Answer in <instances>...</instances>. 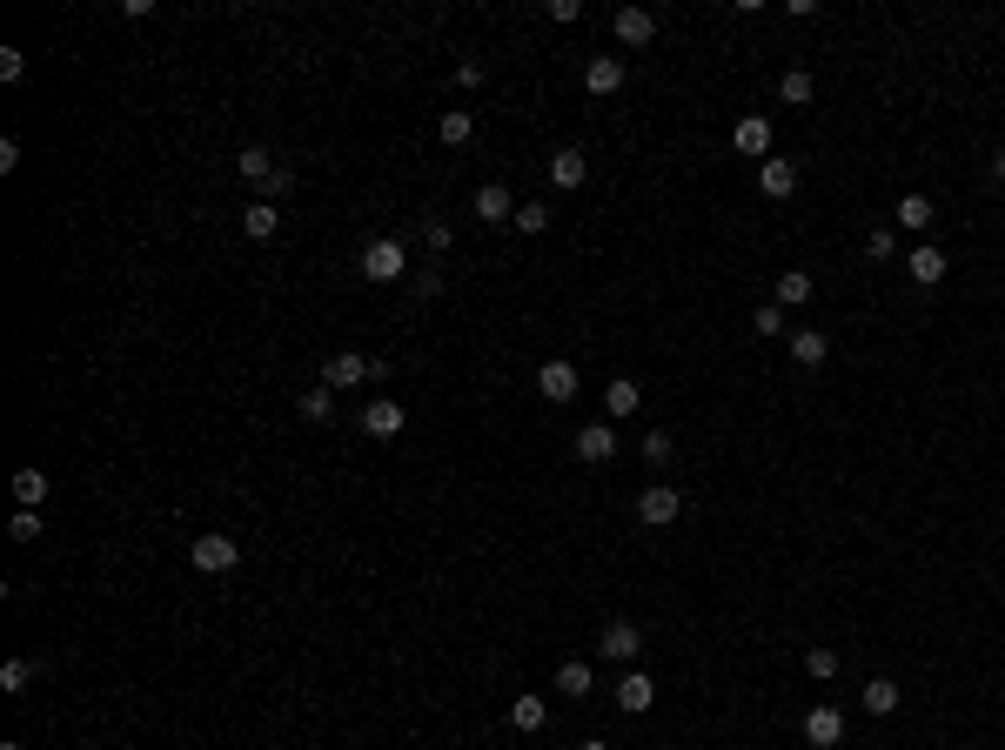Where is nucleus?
<instances>
[{
	"mask_svg": "<svg viewBox=\"0 0 1005 750\" xmlns=\"http://www.w3.org/2000/svg\"><path fill=\"white\" fill-rule=\"evenodd\" d=\"M14 503H21V509H41V503H47V476H41L34 463L14 469Z\"/></svg>",
	"mask_w": 1005,
	"mask_h": 750,
	"instance_id": "nucleus-27",
	"label": "nucleus"
},
{
	"mask_svg": "<svg viewBox=\"0 0 1005 750\" xmlns=\"http://www.w3.org/2000/svg\"><path fill=\"white\" fill-rule=\"evenodd\" d=\"M0 750H21V744H0Z\"/></svg>",
	"mask_w": 1005,
	"mask_h": 750,
	"instance_id": "nucleus-44",
	"label": "nucleus"
},
{
	"mask_svg": "<svg viewBox=\"0 0 1005 750\" xmlns=\"http://www.w3.org/2000/svg\"><path fill=\"white\" fill-rule=\"evenodd\" d=\"M550 181H557V188H583V181H590V161H583L577 148H557V155H550Z\"/></svg>",
	"mask_w": 1005,
	"mask_h": 750,
	"instance_id": "nucleus-22",
	"label": "nucleus"
},
{
	"mask_svg": "<svg viewBox=\"0 0 1005 750\" xmlns=\"http://www.w3.org/2000/svg\"><path fill=\"white\" fill-rule=\"evenodd\" d=\"M637 402H644V382H637V375H617V382L603 389V409H610V422L637 416Z\"/></svg>",
	"mask_w": 1005,
	"mask_h": 750,
	"instance_id": "nucleus-16",
	"label": "nucleus"
},
{
	"mask_svg": "<svg viewBox=\"0 0 1005 750\" xmlns=\"http://www.w3.org/2000/svg\"><path fill=\"white\" fill-rule=\"evenodd\" d=\"M992 181H1005V148H999V155H992Z\"/></svg>",
	"mask_w": 1005,
	"mask_h": 750,
	"instance_id": "nucleus-42",
	"label": "nucleus"
},
{
	"mask_svg": "<svg viewBox=\"0 0 1005 750\" xmlns=\"http://www.w3.org/2000/svg\"><path fill=\"white\" fill-rule=\"evenodd\" d=\"M436 134H443V141H449V148H463V141H469V134H476V114H469V108H449V114H443V121H436Z\"/></svg>",
	"mask_w": 1005,
	"mask_h": 750,
	"instance_id": "nucleus-30",
	"label": "nucleus"
},
{
	"mask_svg": "<svg viewBox=\"0 0 1005 750\" xmlns=\"http://www.w3.org/2000/svg\"><path fill=\"white\" fill-rule=\"evenodd\" d=\"M295 409H302V422H335V389H322V382H315V389H302V402H295Z\"/></svg>",
	"mask_w": 1005,
	"mask_h": 750,
	"instance_id": "nucleus-28",
	"label": "nucleus"
},
{
	"mask_svg": "<svg viewBox=\"0 0 1005 750\" xmlns=\"http://www.w3.org/2000/svg\"><path fill=\"white\" fill-rule=\"evenodd\" d=\"M188 563H195L201 576H228L242 563V543H235V536H195V543H188Z\"/></svg>",
	"mask_w": 1005,
	"mask_h": 750,
	"instance_id": "nucleus-2",
	"label": "nucleus"
},
{
	"mask_svg": "<svg viewBox=\"0 0 1005 750\" xmlns=\"http://www.w3.org/2000/svg\"><path fill=\"white\" fill-rule=\"evenodd\" d=\"M469 215H476V221H516V195L503 188V181H483L476 201H469Z\"/></svg>",
	"mask_w": 1005,
	"mask_h": 750,
	"instance_id": "nucleus-10",
	"label": "nucleus"
},
{
	"mask_svg": "<svg viewBox=\"0 0 1005 750\" xmlns=\"http://www.w3.org/2000/svg\"><path fill=\"white\" fill-rule=\"evenodd\" d=\"M811 295H818V282H811V275H804V268H784L778 282H771V302H778L784 315H791V309H804V302H811Z\"/></svg>",
	"mask_w": 1005,
	"mask_h": 750,
	"instance_id": "nucleus-13",
	"label": "nucleus"
},
{
	"mask_svg": "<svg viewBox=\"0 0 1005 750\" xmlns=\"http://www.w3.org/2000/svg\"><path fill=\"white\" fill-rule=\"evenodd\" d=\"M751 329H758V335H784V329H791V315H784L778 302H764V309L751 315Z\"/></svg>",
	"mask_w": 1005,
	"mask_h": 750,
	"instance_id": "nucleus-34",
	"label": "nucleus"
},
{
	"mask_svg": "<svg viewBox=\"0 0 1005 750\" xmlns=\"http://www.w3.org/2000/svg\"><path fill=\"white\" fill-rule=\"evenodd\" d=\"M34 677H41V663H27V657L0 663V690H7V697H14V690H27V684H34Z\"/></svg>",
	"mask_w": 1005,
	"mask_h": 750,
	"instance_id": "nucleus-31",
	"label": "nucleus"
},
{
	"mask_svg": "<svg viewBox=\"0 0 1005 750\" xmlns=\"http://www.w3.org/2000/svg\"><path fill=\"white\" fill-rule=\"evenodd\" d=\"M369 375H382V362H369V355H356V349H335L329 362H322V389H362Z\"/></svg>",
	"mask_w": 1005,
	"mask_h": 750,
	"instance_id": "nucleus-3",
	"label": "nucleus"
},
{
	"mask_svg": "<svg viewBox=\"0 0 1005 750\" xmlns=\"http://www.w3.org/2000/svg\"><path fill=\"white\" fill-rule=\"evenodd\" d=\"M536 389H543V402H577V389H583L577 362H563V355H550V362L536 369Z\"/></svg>",
	"mask_w": 1005,
	"mask_h": 750,
	"instance_id": "nucleus-5",
	"label": "nucleus"
},
{
	"mask_svg": "<svg viewBox=\"0 0 1005 750\" xmlns=\"http://www.w3.org/2000/svg\"><path fill=\"white\" fill-rule=\"evenodd\" d=\"M402 422H409V416H402V402L382 396V402H369V409H362V436H369V442H396Z\"/></svg>",
	"mask_w": 1005,
	"mask_h": 750,
	"instance_id": "nucleus-8",
	"label": "nucleus"
},
{
	"mask_svg": "<svg viewBox=\"0 0 1005 750\" xmlns=\"http://www.w3.org/2000/svg\"><path fill=\"white\" fill-rule=\"evenodd\" d=\"M650 704H657V684H650L644 670H624V684H617V710H624V717H644Z\"/></svg>",
	"mask_w": 1005,
	"mask_h": 750,
	"instance_id": "nucleus-14",
	"label": "nucleus"
},
{
	"mask_svg": "<svg viewBox=\"0 0 1005 750\" xmlns=\"http://www.w3.org/2000/svg\"><path fill=\"white\" fill-rule=\"evenodd\" d=\"M905 275H912L918 288H938V282H945V248H938V242H918L912 255H905Z\"/></svg>",
	"mask_w": 1005,
	"mask_h": 750,
	"instance_id": "nucleus-11",
	"label": "nucleus"
},
{
	"mask_svg": "<svg viewBox=\"0 0 1005 750\" xmlns=\"http://www.w3.org/2000/svg\"><path fill=\"white\" fill-rule=\"evenodd\" d=\"M27 61H21V47H0V81H21Z\"/></svg>",
	"mask_w": 1005,
	"mask_h": 750,
	"instance_id": "nucleus-39",
	"label": "nucleus"
},
{
	"mask_svg": "<svg viewBox=\"0 0 1005 750\" xmlns=\"http://www.w3.org/2000/svg\"><path fill=\"white\" fill-rule=\"evenodd\" d=\"M677 516H684V489L650 483L644 496H637V523H650V530H664V523H677Z\"/></svg>",
	"mask_w": 1005,
	"mask_h": 750,
	"instance_id": "nucleus-4",
	"label": "nucleus"
},
{
	"mask_svg": "<svg viewBox=\"0 0 1005 750\" xmlns=\"http://www.w3.org/2000/svg\"><path fill=\"white\" fill-rule=\"evenodd\" d=\"M758 188H764L771 201L798 195V161H764V168H758Z\"/></svg>",
	"mask_w": 1005,
	"mask_h": 750,
	"instance_id": "nucleus-20",
	"label": "nucleus"
},
{
	"mask_svg": "<svg viewBox=\"0 0 1005 750\" xmlns=\"http://www.w3.org/2000/svg\"><path fill=\"white\" fill-rule=\"evenodd\" d=\"M825 355H831V342L818 329H791V362L798 369H825Z\"/></svg>",
	"mask_w": 1005,
	"mask_h": 750,
	"instance_id": "nucleus-21",
	"label": "nucleus"
},
{
	"mask_svg": "<svg viewBox=\"0 0 1005 750\" xmlns=\"http://www.w3.org/2000/svg\"><path fill=\"white\" fill-rule=\"evenodd\" d=\"M617 456V422H583L577 429V463H610Z\"/></svg>",
	"mask_w": 1005,
	"mask_h": 750,
	"instance_id": "nucleus-9",
	"label": "nucleus"
},
{
	"mask_svg": "<svg viewBox=\"0 0 1005 750\" xmlns=\"http://www.w3.org/2000/svg\"><path fill=\"white\" fill-rule=\"evenodd\" d=\"M583 88L590 94H617L624 88V61H617V54H597V61L583 67Z\"/></svg>",
	"mask_w": 1005,
	"mask_h": 750,
	"instance_id": "nucleus-19",
	"label": "nucleus"
},
{
	"mask_svg": "<svg viewBox=\"0 0 1005 750\" xmlns=\"http://www.w3.org/2000/svg\"><path fill=\"white\" fill-rule=\"evenodd\" d=\"M670 456H677V436H670V429H650V436H644V463H657V469H664Z\"/></svg>",
	"mask_w": 1005,
	"mask_h": 750,
	"instance_id": "nucleus-32",
	"label": "nucleus"
},
{
	"mask_svg": "<svg viewBox=\"0 0 1005 750\" xmlns=\"http://www.w3.org/2000/svg\"><path fill=\"white\" fill-rule=\"evenodd\" d=\"M550 21L570 27V21H583V7H577V0H550Z\"/></svg>",
	"mask_w": 1005,
	"mask_h": 750,
	"instance_id": "nucleus-40",
	"label": "nucleus"
},
{
	"mask_svg": "<svg viewBox=\"0 0 1005 750\" xmlns=\"http://www.w3.org/2000/svg\"><path fill=\"white\" fill-rule=\"evenodd\" d=\"M577 750H610V744H597V737H590V744H577Z\"/></svg>",
	"mask_w": 1005,
	"mask_h": 750,
	"instance_id": "nucleus-43",
	"label": "nucleus"
},
{
	"mask_svg": "<svg viewBox=\"0 0 1005 750\" xmlns=\"http://www.w3.org/2000/svg\"><path fill=\"white\" fill-rule=\"evenodd\" d=\"M235 168H242L248 188H275V175H282V161L268 155V148H242V161H235Z\"/></svg>",
	"mask_w": 1005,
	"mask_h": 750,
	"instance_id": "nucleus-17",
	"label": "nucleus"
},
{
	"mask_svg": "<svg viewBox=\"0 0 1005 750\" xmlns=\"http://www.w3.org/2000/svg\"><path fill=\"white\" fill-rule=\"evenodd\" d=\"M275 228H282V208H275L268 195H255V201L242 208V235H248V242H268Z\"/></svg>",
	"mask_w": 1005,
	"mask_h": 750,
	"instance_id": "nucleus-15",
	"label": "nucleus"
},
{
	"mask_svg": "<svg viewBox=\"0 0 1005 750\" xmlns=\"http://www.w3.org/2000/svg\"><path fill=\"white\" fill-rule=\"evenodd\" d=\"M865 255H871V262H892V255H898V235H892V228H871V235H865Z\"/></svg>",
	"mask_w": 1005,
	"mask_h": 750,
	"instance_id": "nucleus-35",
	"label": "nucleus"
},
{
	"mask_svg": "<svg viewBox=\"0 0 1005 750\" xmlns=\"http://www.w3.org/2000/svg\"><path fill=\"white\" fill-rule=\"evenodd\" d=\"M416 295H423V302H429V295H443V268H423V275H416Z\"/></svg>",
	"mask_w": 1005,
	"mask_h": 750,
	"instance_id": "nucleus-41",
	"label": "nucleus"
},
{
	"mask_svg": "<svg viewBox=\"0 0 1005 750\" xmlns=\"http://www.w3.org/2000/svg\"><path fill=\"white\" fill-rule=\"evenodd\" d=\"M932 221H938V208H932L925 195H898V228H912V235H925Z\"/></svg>",
	"mask_w": 1005,
	"mask_h": 750,
	"instance_id": "nucleus-26",
	"label": "nucleus"
},
{
	"mask_svg": "<svg viewBox=\"0 0 1005 750\" xmlns=\"http://www.w3.org/2000/svg\"><path fill=\"white\" fill-rule=\"evenodd\" d=\"M516 228H523V235H543V228H550V208H543V201H516Z\"/></svg>",
	"mask_w": 1005,
	"mask_h": 750,
	"instance_id": "nucleus-33",
	"label": "nucleus"
},
{
	"mask_svg": "<svg viewBox=\"0 0 1005 750\" xmlns=\"http://www.w3.org/2000/svg\"><path fill=\"white\" fill-rule=\"evenodd\" d=\"M402 268H409V248L396 235H376L362 248V282H402Z\"/></svg>",
	"mask_w": 1005,
	"mask_h": 750,
	"instance_id": "nucleus-1",
	"label": "nucleus"
},
{
	"mask_svg": "<svg viewBox=\"0 0 1005 750\" xmlns=\"http://www.w3.org/2000/svg\"><path fill=\"white\" fill-rule=\"evenodd\" d=\"M423 242H429V248H436V255H443V248H449V242H456V228H449V221H443V215H429V221H423Z\"/></svg>",
	"mask_w": 1005,
	"mask_h": 750,
	"instance_id": "nucleus-37",
	"label": "nucleus"
},
{
	"mask_svg": "<svg viewBox=\"0 0 1005 750\" xmlns=\"http://www.w3.org/2000/svg\"><path fill=\"white\" fill-rule=\"evenodd\" d=\"M510 724L523 730V737H536V730L550 724V704H543V697H510Z\"/></svg>",
	"mask_w": 1005,
	"mask_h": 750,
	"instance_id": "nucleus-23",
	"label": "nucleus"
},
{
	"mask_svg": "<svg viewBox=\"0 0 1005 750\" xmlns=\"http://www.w3.org/2000/svg\"><path fill=\"white\" fill-rule=\"evenodd\" d=\"M610 27H617V41H624V47H650V34H657V21H650L644 7H617V21H610Z\"/></svg>",
	"mask_w": 1005,
	"mask_h": 750,
	"instance_id": "nucleus-18",
	"label": "nucleus"
},
{
	"mask_svg": "<svg viewBox=\"0 0 1005 750\" xmlns=\"http://www.w3.org/2000/svg\"><path fill=\"white\" fill-rule=\"evenodd\" d=\"M597 650H603V657H610V663H637V650H644V630H637V623H624V617H617V623H603Z\"/></svg>",
	"mask_w": 1005,
	"mask_h": 750,
	"instance_id": "nucleus-7",
	"label": "nucleus"
},
{
	"mask_svg": "<svg viewBox=\"0 0 1005 750\" xmlns=\"http://www.w3.org/2000/svg\"><path fill=\"white\" fill-rule=\"evenodd\" d=\"M731 148H737V155H751V161H764V155H771V121H764V114H744V121L731 128Z\"/></svg>",
	"mask_w": 1005,
	"mask_h": 750,
	"instance_id": "nucleus-12",
	"label": "nucleus"
},
{
	"mask_svg": "<svg viewBox=\"0 0 1005 750\" xmlns=\"http://www.w3.org/2000/svg\"><path fill=\"white\" fill-rule=\"evenodd\" d=\"M858 704H865L871 717H892V710H898V684H892V677H871V684L858 690Z\"/></svg>",
	"mask_w": 1005,
	"mask_h": 750,
	"instance_id": "nucleus-25",
	"label": "nucleus"
},
{
	"mask_svg": "<svg viewBox=\"0 0 1005 750\" xmlns=\"http://www.w3.org/2000/svg\"><path fill=\"white\" fill-rule=\"evenodd\" d=\"M804 744L811 750H838L845 744V710H831V704L804 710Z\"/></svg>",
	"mask_w": 1005,
	"mask_h": 750,
	"instance_id": "nucleus-6",
	"label": "nucleus"
},
{
	"mask_svg": "<svg viewBox=\"0 0 1005 750\" xmlns=\"http://www.w3.org/2000/svg\"><path fill=\"white\" fill-rule=\"evenodd\" d=\"M804 670H811V677H838V650H825V643L804 650Z\"/></svg>",
	"mask_w": 1005,
	"mask_h": 750,
	"instance_id": "nucleus-36",
	"label": "nucleus"
},
{
	"mask_svg": "<svg viewBox=\"0 0 1005 750\" xmlns=\"http://www.w3.org/2000/svg\"><path fill=\"white\" fill-rule=\"evenodd\" d=\"M590 684H597V670H590L583 657L557 663V690H563V697H590Z\"/></svg>",
	"mask_w": 1005,
	"mask_h": 750,
	"instance_id": "nucleus-24",
	"label": "nucleus"
},
{
	"mask_svg": "<svg viewBox=\"0 0 1005 750\" xmlns=\"http://www.w3.org/2000/svg\"><path fill=\"white\" fill-rule=\"evenodd\" d=\"M41 536V516L34 509H14V543H34Z\"/></svg>",
	"mask_w": 1005,
	"mask_h": 750,
	"instance_id": "nucleus-38",
	"label": "nucleus"
},
{
	"mask_svg": "<svg viewBox=\"0 0 1005 750\" xmlns=\"http://www.w3.org/2000/svg\"><path fill=\"white\" fill-rule=\"evenodd\" d=\"M778 94H784V108H804L811 94H818V81L804 74V67H784V81H778Z\"/></svg>",
	"mask_w": 1005,
	"mask_h": 750,
	"instance_id": "nucleus-29",
	"label": "nucleus"
}]
</instances>
